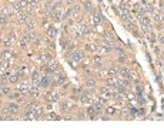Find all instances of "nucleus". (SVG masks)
Instances as JSON below:
<instances>
[{
  "label": "nucleus",
  "instance_id": "e433bc0d",
  "mask_svg": "<svg viewBox=\"0 0 164 128\" xmlns=\"http://www.w3.org/2000/svg\"><path fill=\"white\" fill-rule=\"evenodd\" d=\"M93 61H94V63H97V64H100V61H101V58H100L99 56H96V57L93 58Z\"/></svg>",
  "mask_w": 164,
  "mask_h": 128
},
{
  "label": "nucleus",
  "instance_id": "c9c22d12",
  "mask_svg": "<svg viewBox=\"0 0 164 128\" xmlns=\"http://www.w3.org/2000/svg\"><path fill=\"white\" fill-rule=\"evenodd\" d=\"M50 68H49V65H44V67H42V73L43 74H47V71H49Z\"/></svg>",
  "mask_w": 164,
  "mask_h": 128
},
{
  "label": "nucleus",
  "instance_id": "ddd939ff",
  "mask_svg": "<svg viewBox=\"0 0 164 128\" xmlns=\"http://www.w3.org/2000/svg\"><path fill=\"white\" fill-rule=\"evenodd\" d=\"M83 4H84V12H93V4L90 0H86Z\"/></svg>",
  "mask_w": 164,
  "mask_h": 128
},
{
  "label": "nucleus",
  "instance_id": "c85d7f7f",
  "mask_svg": "<svg viewBox=\"0 0 164 128\" xmlns=\"http://www.w3.org/2000/svg\"><path fill=\"white\" fill-rule=\"evenodd\" d=\"M9 91H10V90H9L7 87H4V85L1 87V94H4V96H7V94H9Z\"/></svg>",
  "mask_w": 164,
  "mask_h": 128
},
{
  "label": "nucleus",
  "instance_id": "f257e3e1",
  "mask_svg": "<svg viewBox=\"0 0 164 128\" xmlns=\"http://www.w3.org/2000/svg\"><path fill=\"white\" fill-rule=\"evenodd\" d=\"M47 65H49V68H50V71H53V73H56V74H57V73H60L59 64L56 63V61H54L53 58H50V60H49V64H47Z\"/></svg>",
  "mask_w": 164,
  "mask_h": 128
},
{
  "label": "nucleus",
  "instance_id": "aec40b11",
  "mask_svg": "<svg viewBox=\"0 0 164 128\" xmlns=\"http://www.w3.org/2000/svg\"><path fill=\"white\" fill-rule=\"evenodd\" d=\"M49 83H50V77H49V76H46V77H43V80H42V83H40V84H42L43 87H47V85H49Z\"/></svg>",
  "mask_w": 164,
  "mask_h": 128
},
{
  "label": "nucleus",
  "instance_id": "423d86ee",
  "mask_svg": "<svg viewBox=\"0 0 164 128\" xmlns=\"http://www.w3.org/2000/svg\"><path fill=\"white\" fill-rule=\"evenodd\" d=\"M119 14H120V17H121L123 20H127V21L130 20V10H123V9H121V10L119 12Z\"/></svg>",
  "mask_w": 164,
  "mask_h": 128
},
{
  "label": "nucleus",
  "instance_id": "2eb2a0df",
  "mask_svg": "<svg viewBox=\"0 0 164 128\" xmlns=\"http://www.w3.org/2000/svg\"><path fill=\"white\" fill-rule=\"evenodd\" d=\"M120 74H121L123 77H130V68H126V67L120 68Z\"/></svg>",
  "mask_w": 164,
  "mask_h": 128
},
{
  "label": "nucleus",
  "instance_id": "ea45409f",
  "mask_svg": "<svg viewBox=\"0 0 164 128\" xmlns=\"http://www.w3.org/2000/svg\"><path fill=\"white\" fill-rule=\"evenodd\" d=\"M51 3H53V0H47L46 1V9H49V6H51Z\"/></svg>",
  "mask_w": 164,
  "mask_h": 128
},
{
  "label": "nucleus",
  "instance_id": "49530a36",
  "mask_svg": "<svg viewBox=\"0 0 164 128\" xmlns=\"http://www.w3.org/2000/svg\"><path fill=\"white\" fill-rule=\"evenodd\" d=\"M9 1H10V3H14V0H9Z\"/></svg>",
  "mask_w": 164,
  "mask_h": 128
},
{
  "label": "nucleus",
  "instance_id": "c756f323",
  "mask_svg": "<svg viewBox=\"0 0 164 128\" xmlns=\"http://www.w3.org/2000/svg\"><path fill=\"white\" fill-rule=\"evenodd\" d=\"M87 85H89V87H94V85H96V80H93V78H90V80L87 81Z\"/></svg>",
  "mask_w": 164,
  "mask_h": 128
},
{
  "label": "nucleus",
  "instance_id": "dca6fc26",
  "mask_svg": "<svg viewBox=\"0 0 164 128\" xmlns=\"http://www.w3.org/2000/svg\"><path fill=\"white\" fill-rule=\"evenodd\" d=\"M54 36H56V29L54 27H49L47 29V37L49 38H53Z\"/></svg>",
  "mask_w": 164,
  "mask_h": 128
},
{
  "label": "nucleus",
  "instance_id": "6ab92c4d",
  "mask_svg": "<svg viewBox=\"0 0 164 128\" xmlns=\"http://www.w3.org/2000/svg\"><path fill=\"white\" fill-rule=\"evenodd\" d=\"M27 41H29V38L24 36V37L21 38V41H20V47H21V48H26V47H27Z\"/></svg>",
  "mask_w": 164,
  "mask_h": 128
},
{
  "label": "nucleus",
  "instance_id": "473e14b6",
  "mask_svg": "<svg viewBox=\"0 0 164 128\" xmlns=\"http://www.w3.org/2000/svg\"><path fill=\"white\" fill-rule=\"evenodd\" d=\"M161 19H163V17H161L160 13H156V14H154V20H156V21H160Z\"/></svg>",
  "mask_w": 164,
  "mask_h": 128
},
{
  "label": "nucleus",
  "instance_id": "f3484780",
  "mask_svg": "<svg viewBox=\"0 0 164 128\" xmlns=\"http://www.w3.org/2000/svg\"><path fill=\"white\" fill-rule=\"evenodd\" d=\"M107 74H108L107 70H100V71H97V77H99V78H106Z\"/></svg>",
  "mask_w": 164,
  "mask_h": 128
},
{
  "label": "nucleus",
  "instance_id": "7c9ffc66",
  "mask_svg": "<svg viewBox=\"0 0 164 128\" xmlns=\"http://www.w3.org/2000/svg\"><path fill=\"white\" fill-rule=\"evenodd\" d=\"M73 10H74V12H73V13H74V14H78V13H80V10H81V9H80V6H73Z\"/></svg>",
  "mask_w": 164,
  "mask_h": 128
},
{
  "label": "nucleus",
  "instance_id": "37998d69",
  "mask_svg": "<svg viewBox=\"0 0 164 128\" xmlns=\"http://www.w3.org/2000/svg\"><path fill=\"white\" fill-rule=\"evenodd\" d=\"M119 93H121V94H124V93H126V90H124V87H119Z\"/></svg>",
  "mask_w": 164,
  "mask_h": 128
},
{
  "label": "nucleus",
  "instance_id": "b1692460",
  "mask_svg": "<svg viewBox=\"0 0 164 128\" xmlns=\"http://www.w3.org/2000/svg\"><path fill=\"white\" fill-rule=\"evenodd\" d=\"M26 27H27V30L33 32V29H34V23H33V21H30V23H26Z\"/></svg>",
  "mask_w": 164,
  "mask_h": 128
},
{
  "label": "nucleus",
  "instance_id": "f8f14e48",
  "mask_svg": "<svg viewBox=\"0 0 164 128\" xmlns=\"http://www.w3.org/2000/svg\"><path fill=\"white\" fill-rule=\"evenodd\" d=\"M91 23H93V24H100V23H101V16H100V14H93Z\"/></svg>",
  "mask_w": 164,
  "mask_h": 128
},
{
  "label": "nucleus",
  "instance_id": "58836bf2",
  "mask_svg": "<svg viewBox=\"0 0 164 128\" xmlns=\"http://www.w3.org/2000/svg\"><path fill=\"white\" fill-rule=\"evenodd\" d=\"M127 26H128V29H134V23L130 21V20H128V24H127Z\"/></svg>",
  "mask_w": 164,
  "mask_h": 128
},
{
  "label": "nucleus",
  "instance_id": "f704fd0d",
  "mask_svg": "<svg viewBox=\"0 0 164 128\" xmlns=\"http://www.w3.org/2000/svg\"><path fill=\"white\" fill-rule=\"evenodd\" d=\"M1 114H3V118H7V114H9V111H7L6 108H1Z\"/></svg>",
  "mask_w": 164,
  "mask_h": 128
},
{
  "label": "nucleus",
  "instance_id": "39448f33",
  "mask_svg": "<svg viewBox=\"0 0 164 128\" xmlns=\"http://www.w3.org/2000/svg\"><path fill=\"white\" fill-rule=\"evenodd\" d=\"M120 83H121V81L117 80V78H114L113 76H111L110 78H107V85H108V87H116V85H120Z\"/></svg>",
  "mask_w": 164,
  "mask_h": 128
},
{
  "label": "nucleus",
  "instance_id": "9b49d317",
  "mask_svg": "<svg viewBox=\"0 0 164 128\" xmlns=\"http://www.w3.org/2000/svg\"><path fill=\"white\" fill-rule=\"evenodd\" d=\"M110 50H111V47L106 44V46H99V50H97V51H99V53H101V54H106V53H108Z\"/></svg>",
  "mask_w": 164,
  "mask_h": 128
},
{
  "label": "nucleus",
  "instance_id": "0eeeda50",
  "mask_svg": "<svg viewBox=\"0 0 164 128\" xmlns=\"http://www.w3.org/2000/svg\"><path fill=\"white\" fill-rule=\"evenodd\" d=\"M13 56H14V54H13L12 51H9V50H3V51H1V60H3V61H4V60H9V58L13 57Z\"/></svg>",
  "mask_w": 164,
  "mask_h": 128
},
{
  "label": "nucleus",
  "instance_id": "393cba45",
  "mask_svg": "<svg viewBox=\"0 0 164 128\" xmlns=\"http://www.w3.org/2000/svg\"><path fill=\"white\" fill-rule=\"evenodd\" d=\"M19 77H20L19 74H16V76H12L9 81H10V83H17V81H19Z\"/></svg>",
  "mask_w": 164,
  "mask_h": 128
},
{
  "label": "nucleus",
  "instance_id": "f03ea898",
  "mask_svg": "<svg viewBox=\"0 0 164 128\" xmlns=\"http://www.w3.org/2000/svg\"><path fill=\"white\" fill-rule=\"evenodd\" d=\"M19 91L21 93V94H26V93H29L30 91V84L27 81H23V83H20L19 84Z\"/></svg>",
  "mask_w": 164,
  "mask_h": 128
},
{
  "label": "nucleus",
  "instance_id": "4468645a",
  "mask_svg": "<svg viewBox=\"0 0 164 128\" xmlns=\"http://www.w3.org/2000/svg\"><path fill=\"white\" fill-rule=\"evenodd\" d=\"M108 74H110V76H117V74H120V68L119 67H111V68H108Z\"/></svg>",
  "mask_w": 164,
  "mask_h": 128
},
{
  "label": "nucleus",
  "instance_id": "1a4fd4ad",
  "mask_svg": "<svg viewBox=\"0 0 164 128\" xmlns=\"http://www.w3.org/2000/svg\"><path fill=\"white\" fill-rule=\"evenodd\" d=\"M80 101H81V102H86V104H89V102H91V96L86 93V94H83V96L80 97Z\"/></svg>",
  "mask_w": 164,
  "mask_h": 128
},
{
  "label": "nucleus",
  "instance_id": "5701e85b",
  "mask_svg": "<svg viewBox=\"0 0 164 128\" xmlns=\"http://www.w3.org/2000/svg\"><path fill=\"white\" fill-rule=\"evenodd\" d=\"M19 3H20V7H21V9H24V7L30 6V1H27V0H20Z\"/></svg>",
  "mask_w": 164,
  "mask_h": 128
},
{
  "label": "nucleus",
  "instance_id": "cd10ccee",
  "mask_svg": "<svg viewBox=\"0 0 164 128\" xmlns=\"http://www.w3.org/2000/svg\"><path fill=\"white\" fill-rule=\"evenodd\" d=\"M3 46H4L6 48L10 47V38H6V40H3Z\"/></svg>",
  "mask_w": 164,
  "mask_h": 128
},
{
  "label": "nucleus",
  "instance_id": "79ce46f5",
  "mask_svg": "<svg viewBox=\"0 0 164 128\" xmlns=\"http://www.w3.org/2000/svg\"><path fill=\"white\" fill-rule=\"evenodd\" d=\"M147 10H149L150 13H153V12H154V7H153V6H147Z\"/></svg>",
  "mask_w": 164,
  "mask_h": 128
},
{
  "label": "nucleus",
  "instance_id": "2f4dec72",
  "mask_svg": "<svg viewBox=\"0 0 164 128\" xmlns=\"http://www.w3.org/2000/svg\"><path fill=\"white\" fill-rule=\"evenodd\" d=\"M106 112H107V114H114V112H116V110H114L113 107H107V110H106Z\"/></svg>",
  "mask_w": 164,
  "mask_h": 128
},
{
  "label": "nucleus",
  "instance_id": "4be33fe9",
  "mask_svg": "<svg viewBox=\"0 0 164 128\" xmlns=\"http://www.w3.org/2000/svg\"><path fill=\"white\" fill-rule=\"evenodd\" d=\"M104 38H106V41L108 43V44H114V40H113V37L107 33V34H104Z\"/></svg>",
  "mask_w": 164,
  "mask_h": 128
},
{
  "label": "nucleus",
  "instance_id": "6e6552de",
  "mask_svg": "<svg viewBox=\"0 0 164 128\" xmlns=\"http://www.w3.org/2000/svg\"><path fill=\"white\" fill-rule=\"evenodd\" d=\"M42 112H43V108H42V107H34V110H33L34 118H42Z\"/></svg>",
  "mask_w": 164,
  "mask_h": 128
},
{
  "label": "nucleus",
  "instance_id": "20e7f679",
  "mask_svg": "<svg viewBox=\"0 0 164 128\" xmlns=\"http://www.w3.org/2000/svg\"><path fill=\"white\" fill-rule=\"evenodd\" d=\"M17 20H19V23L26 24L27 23V12H19L17 13Z\"/></svg>",
  "mask_w": 164,
  "mask_h": 128
},
{
  "label": "nucleus",
  "instance_id": "a18cd8bd",
  "mask_svg": "<svg viewBox=\"0 0 164 128\" xmlns=\"http://www.w3.org/2000/svg\"><path fill=\"white\" fill-rule=\"evenodd\" d=\"M127 98H128V100H133V98H134V94H127Z\"/></svg>",
  "mask_w": 164,
  "mask_h": 128
},
{
  "label": "nucleus",
  "instance_id": "a878e982",
  "mask_svg": "<svg viewBox=\"0 0 164 128\" xmlns=\"http://www.w3.org/2000/svg\"><path fill=\"white\" fill-rule=\"evenodd\" d=\"M47 118H49V120H54V121H56V120H60V117L54 115V112H50V115H49Z\"/></svg>",
  "mask_w": 164,
  "mask_h": 128
},
{
  "label": "nucleus",
  "instance_id": "de8ad7c7",
  "mask_svg": "<svg viewBox=\"0 0 164 128\" xmlns=\"http://www.w3.org/2000/svg\"><path fill=\"white\" fill-rule=\"evenodd\" d=\"M80 1H81V3H84V1H86V0H80Z\"/></svg>",
  "mask_w": 164,
  "mask_h": 128
},
{
  "label": "nucleus",
  "instance_id": "412c9836",
  "mask_svg": "<svg viewBox=\"0 0 164 128\" xmlns=\"http://www.w3.org/2000/svg\"><path fill=\"white\" fill-rule=\"evenodd\" d=\"M86 48H87L89 51H97V50H99V46H96V44H87Z\"/></svg>",
  "mask_w": 164,
  "mask_h": 128
},
{
  "label": "nucleus",
  "instance_id": "9d476101",
  "mask_svg": "<svg viewBox=\"0 0 164 128\" xmlns=\"http://www.w3.org/2000/svg\"><path fill=\"white\" fill-rule=\"evenodd\" d=\"M83 56H84L83 51H74V53H73V60H74V61H78V60L83 58Z\"/></svg>",
  "mask_w": 164,
  "mask_h": 128
},
{
  "label": "nucleus",
  "instance_id": "c03bdc74",
  "mask_svg": "<svg viewBox=\"0 0 164 128\" xmlns=\"http://www.w3.org/2000/svg\"><path fill=\"white\" fill-rule=\"evenodd\" d=\"M138 104H144V98H143V97L138 98Z\"/></svg>",
  "mask_w": 164,
  "mask_h": 128
},
{
  "label": "nucleus",
  "instance_id": "a211bd4d",
  "mask_svg": "<svg viewBox=\"0 0 164 128\" xmlns=\"http://www.w3.org/2000/svg\"><path fill=\"white\" fill-rule=\"evenodd\" d=\"M9 110H10V112H12V114H16V112L19 111V107H17V104L12 102V104H10V107H9Z\"/></svg>",
  "mask_w": 164,
  "mask_h": 128
},
{
  "label": "nucleus",
  "instance_id": "72a5a7b5",
  "mask_svg": "<svg viewBox=\"0 0 164 128\" xmlns=\"http://www.w3.org/2000/svg\"><path fill=\"white\" fill-rule=\"evenodd\" d=\"M149 38H150V41H151V43H154V40H156V37H154V34H153V33H151V32H149Z\"/></svg>",
  "mask_w": 164,
  "mask_h": 128
},
{
  "label": "nucleus",
  "instance_id": "4c0bfd02",
  "mask_svg": "<svg viewBox=\"0 0 164 128\" xmlns=\"http://www.w3.org/2000/svg\"><path fill=\"white\" fill-rule=\"evenodd\" d=\"M94 112H96V108H94V107H90V108H89V114H90V115H93Z\"/></svg>",
  "mask_w": 164,
  "mask_h": 128
},
{
  "label": "nucleus",
  "instance_id": "7ed1b4c3",
  "mask_svg": "<svg viewBox=\"0 0 164 128\" xmlns=\"http://www.w3.org/2000/svg\"><path fill=\"white\" fill-rule=\"evenodd\" d=\"M46 97H47V100H49L50 102H56V101L59 100V94H57V91H50V93L46 94Z\"/></svg>",
  "mask_w": 164,
  "mask_h": 128
},
{
  "label": "nucleus",
  "instance_id": "bb28decb",
  "mask_svg": "<svg viewBox=\"0 0 164 128\" xmlns=\"http://www.w3.org/2000/svg\"><path fill=\"white\" fill-rule=\"evenodd\" d=\"M94 108H96V112H100L101 111V102H96L94 104Z\"/></svg>",
  "mask_w": 164,
  "mask_h": 128
},
{
  "label": "nucleus",
  "instance_id": "a19ab883",
  "mask_svg": "<svg viewBox=\"0 0 164 128\" xmlns=\"http://www.w3.org/2000/svg\"><path fill=\"white\" fill-rule=\"evenodd\" d=\"M14 37H16V34L13 32L10 33V34H9V38H10V40H14Z\"/></svg>",
  "mask_w": 164,
  "mask_h": 128
}]
</instances>
